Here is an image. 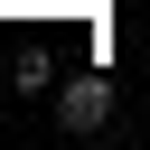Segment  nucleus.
I'll use <instances>...</instances> for the list:
<instances>
[{
	"label": "nucleus",
	"instance_id": "1",
	"mask_svg": "<svg viewBox=\"0 0 150 150\" xmlns=\"http://www.w3.org/2000/svg\"><path fill=\"white\" fill-rule=\"evenodd\" d=\"M56 122H66V131H103V122H112V84H103V75L56 84Z\"/></svg>",
	"mask_w": 150,
	"mask_h": 150
}]
</instances>
